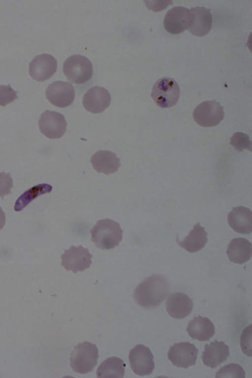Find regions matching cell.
<instances>
[{
    "mask_svg": "<svg viewBox=\"0 0 252 378\" xmlns=\"http://www.w3.org/2000/svg\"><path fill=\"white\" fill-rule=\"evenodd\" d=\"M169 289L168 283L163 276L153 275L145 279L136 286L133 298L141 307L153 308L159 305L165 300Z\"/></svg>",
    "mask_w": 252,
    "mask_h": 378,
    "instance_id": "1",
    "label": "cell"
},
{
    "mask_svg": "<svg viewBox=\"0 0 252 378\" xmlns=\"http://www.w3.org/2000/svg\"><path fill=\"white\" fill-rule=\"evenodd\" d=\"M91 233V240L96 248L108 250L119 245L123 230L118 222L106 218L98 220Z\"/></svg>",
    "mask_w": 252,
    "mask_h": 378,
    "instance_id": "2",
    "label": "cell"
},
{
    "mask_svg": "<svg viewBox=\"0 0 252 378\" xmlns=\"http://www.w3.org/2000/svg\"><path fill=\"white\" fill-rule=\"evenodd\" d=\"M70 355L71 368L74 372L81 374L91 372L96 365L99 357L96 345L87 341L79 343Z\"/></svg>",
    "mask_w": 252,
    "mask_h": 378,
    "instance_id": "3",
    "label": "cell"
},
{
    "mask_svg": "<svg viewBox=\"0 0 252 378\" xmlns=\"http://www.w3.org/2000/svg\"><path fill=\"white\" fill-rule=\"evenodd\" d=\"M180 95L178 83L173 78L164 77L158 80L153 85L151 97L157 106L169 108L175 106Z\"/></svg>",
    "mask_w": 252,
    "mask_h": 378,
    "instance_id": "4",
    "label": "cell"
},
{
    "mask_svg": "<svg viewBox=\"0 0 252 378\" xmlns=\"http://www.w3.org/2000/svg\"><path fill=\"white\" fill-rule=\"evenodd\" d=\"M63 72L69 81L77 84H84L92 77L93 64L87 57L74 55L69 57L64 61Z\"/></svg>",
    "mask_w": 252,
    "mask_h": 378,
    "instance_id": "5",
    "label": "cell"
},
{
    "mask_svg": "<svg viewBox=\"0 0 252 378\" xmlns=\"http://www.w3.org/2000/svg\"><path fill=\"white\" fill-rule=\"evenodd\" d=\"M224 116L223 107L216 100L201 102L194 108L192 113L196 123L205 127L218 126L223 120Z\"/></svg>",
    "mask_w": 252,
    "mask_h": 378,
    "instance_id": "6",
    "label": "cell"
},
{
    "mask_svg": "<svg viewBox=\"0 0 252 378\" xmlns=\"http://www.w3.org/2000/svg\"><path fill=\"white\" fill-rule=\"evenodd\" d=\"M92 257L88 249L84 248L81 245L71 246L62 254L61 265L66 271H71L74 273L83 272L90 268Z\"/></svg>",
    "mask_w": 252,
    "mask_h": 378,
    "instance_id": "7",
    "label": "cell"
},
{
    "mask_svg": "<svg viewBox=\"0 0 252 378\" xmlns=\"http://www.w3.org/2000/svg\"><path fill=\"white\" fill-rule=\"evenodd\" d=\"M67 125L64 116L54 111L46 110L38 121L40 132L49 139L61 138L66 132Z\"/></svg>",
    "mask_w": 252,
    "mask_h": 378,
    "instance_id": "8",
    "label": "cell"
},
{
    "mask_svg": "<svg viewBox=\"0 0 252 378\" xmlns=\"http://www.w3.org/2000/svg\"><path fill=\"white\" fill-rule=\"evenodd\" d=\"M128 359L132 371L138 376L149 375L155 369L154 356L150 348L143 345H137L131 349Z\"/></svg>",
    "mask_w": 252,
    "mask_h": 378,
    "instance_id": "9",
    "label": "cell"
},
{
    "mask_svg": "<svg viewBox=\"0 0 252 378\" xmlns=\"http://www.w3.org/2000/svg\"><path fill=\"white\" fill-rule=\"evenodd\" d=\"M192 23V14L188 8L175 6L168 11L163 19V26L168 33L180 34L188 30Z\"/></svg>",
    "mask_w": 252,
    "mask_h": 378,
    "instance_id": "10",
    "label": "cell"
},
{
    "mask_svg": "<svg viewBox=\"0 0 252 378\" xmlns=\"http://www.w3.org/2000/svg\"><path fill=\"white\" fill-rule=\"evenodd\" d=\"M198 352L194 344L188 342H180L170 347L167 357L173 366L187 369L195 364Z\"/></svg>",
    "mask_w": 252,
    "mask_h": 378,
    "instance_id": "11",
    "label": "cell"
},
{
    "mask_svg": "<svg viewBox=\"0 0 252 378\" xmlns=\"http://www.w3.org/2000/svg\"><path fill=\"white\" fill-rule=\"evenodd\" d=\"M48 100L53 105L59 108L67 107L73 102L75 92L72 85L62 81L53 82L45 91Z\"/></svg>",
    "mask_w": 252,
    "mask_h": 378,
    "instance_id": "12",
    "label": "cell"
},
{
    "mask_svg": "<svg viewBox=\"0 0 252 378\" xmlns=\"http://www.w3.org/2000/svg\"><path fill=\"white\" fill-rule=\"evenodd\" d=\"M57 62L52 55L42 54L35 56L29 64V74L35 81L50 79L56 72Z\"/></svg>",
    "mask_w": 252,
    "mask_h": 378,
    "instance_id": "13",
    "label": "cell"
},
{
    "mask_svg": "<svg viewBox=\"0 0 252 378\" xmlns=\"http://www.w3.org/2000/svg\"><path fill=\"white\" fill-rule=\"evenodd\" d=\"M111 101V94L105 88L94 86L84 94L82 103L87 111L96 114L103 112L109 106Z\"/></svg>",
    "mask_w": 252,
    "mask_h": 378,
    "instance_id": "14",
    "label": "cell"
},
{
    "mask_svg": "<svg viewBox=\"0 0 252 378\" xmlns=\"http://www.w3.org/2000/svg\"><path fill=\"white\" fill-rule=\"evenodd\" d=\"M193 305L192 300L187 294L180 292L170 294L165 303L167 312L176 319H182L189 315Z\"/></svg>",
    "mask_w": 252,
    "mask_h": 378,
    "instance_id": "15",
    "label": "cell"
},
{
    "mask_svg": "<svg viewBox=\"0 0 252 378\" xmlns=\"http://www.w3.org/2000/svg\"><path fill=\"white\" fill-rule=\"evenodd\" d=\"M229 357V347L223 341L215 340L206 344L201 358L207 367L214 369L225 362Z\"/></svg>",
    "mask_w": 252,
    "mask_h": 378,
    "instance_id": "16",
    "label": "cell"
},
{
    "mask_svg": "<svg viewBox=\"0 0 252 378\" xmlns=\"http://www.w3.org/2000/svg\"><path fill=\"white\" fill-rule=\"evenodd\" d=\"M192 23L188 31L193 35L202 37L207 35L212 28L213 19L210 9L205 7H191Z\"/></svg>",
    "mask_w": 252,
    "mask_h": 378,
    "instance_id": "17",
    "label": "cell"
},
{
    "mask_svg": "<svg viewBox=\"0 0 252 378\" xmlns=\"http://www.w3.org/2000/svg\"><path fill=\"white\" fill-rule=\"evenodd\" d=\"M227 222L234 231L242 234H249L252 232V211L242 206L233 207L228 213Z\"/></svg>",
    "mask_w": 252,
    "mask_h": 378,
    "instance_id": "18",
    "label": "cell"
},
{
    "mask_svg": "<svg viewBox=\"0 0 252 378\" xmlns=\"http://www.w3.org/2000/svg\"><path fill=\"white\" fill-rule=\"evenodd\" d=\"M90 161L95 171L106 175L116 172L121 166L120 158L115 153L110 151L96 152L92 157Z\"/></svg>",
    "mask_w": 252,
    "mask_h": 378,
    "instance_id": "19",
    "label": "cell"
},
{
    "mask_svg": "<svg viewBox=\"0 0 252 378\" xmlns=\"http://www.w3.org/2000/svg\"><path fill=\"white\" fill-rule=\"evenodd\" d=\"M193 340L199 341H209L215 334V325L207 317L194 316L188 324L186 329Z\"/></svg>",
    "mask_w": 252,
    "mask_h": 378,
    "instance_id": "20",
    "label": "cell"
},
{
    "mask_svg": "<svg viewBox=\"0 0 252 378\" xmlns=\"http://www.w3.org/2000/svg\"><path fill=\"white\" fill-rule=\"evenodd\" d=\"M177 244L190 253L196 252L202 250L207 242V233L199 222L196 223L188 235L180 241L177 236Z\"/></svg>",
    "mask_w": 252,
    "mask_h": 378,
    "instance_id": "21",
    "label": "cell"
},
{
    "mask_svg": "<svg viewBox=\"0 0 252 378\" xmlns=\"http://www.w3.org/2000/svg\"><path fill=\"white\" fill-rule=\"evenodd\" d=\"M226 254L233 263L242 264L250 259L252 254L251 243L244 238H235L229 242Z\"/></svg>",
    "mask_w": 252,
    "mask_h": 378,
    "instance_id": "22",
    "label": "cell"
},
{
    "mask_svg": "<svg viewBox=\"0 0 252 378\" xmlns=\"http://www.w3.org/2000/svg\"><path fill=\"white\" fill-rule=\"evenodd\" d=\"M126 364L117 357H111L103 361L98 366L96 374L97 378H123Z\"/></svg>",
    "mask_w": 252,
    "mask_h": 378,
    "instance_id": "23",
    "label": "cell"
},
{
    "mask_svg": "<svg viewBox=\"0 0 252 378\" xmlns=\"http://www.w3.org/2000/svg\"><path fill=\"white\" fill-rule=\"evenodd\" d=\"M52 190V187L45 183L32 187L25 191L17 199L15 203L14 210L17 212L21 211L37 196L46 193H50Z\"/></svg>",
    "mask_w": 252,
    "mask_h": 378,
    "instance_id": "24",
    "label": "cell"
},
{
    "mask_svg": "<svg viewBox=\"0 0 252 378\" xmlns=\"http://www.w3.org/2000/svg\"><path fill=\"white\" fill-rule=\"evenodd\" d=\"M216 378H245V372L239 364L230 363L220 368L216 373Z\"/></svg>",
    "mask_w": 252,
    "mask_h": 378,
    "instance_id": "25",
    "label": "cell"
},
{
    "mask_svg": "<svg viewBox=\"0 0 252 378\" xmlns=\"http://www.w3.org/2000/svg\"><path fill=\"white\" fill-rule=\"evenodd\" d=\"M230 144L239 152L244 149L252 151V141L249 139V136L244 133L236 132L230 138Z\"/></svg>",
    "mask_w": 252,
    "mask_h": 378,
    "instance_id": "26",
    "label": "cell"
},
{
    "mask_svg": "<svg viewBox=\"0 0 252 378\" xmlns=\"http://www.w3.org/2000/svg\"><path fill=\"white\" fill-rule=\"evenodd\" d=\"M17 92L10 85L0 86V106L5 107L18 98Z\"/></svg>",
    "mask_w": 252,
    "mask_h": 378,
    "instance_id": "27",
    "label": "cell"
},
{
    "mask_svg": "<svg viewBox=\"0 0 252 378\" xmlns=\"http://www.w3.org/2000/svg\"><path fill=\"white\" fill-rule=\"evenodd\" d=\"M240 345L243 352L248 356H252V325L247 326L240 337Z\"/></svg>",
    "mask_w": 252,
    "mask_h": 378,
    "instance_id": "28",
    "label": "cell"
},
{
    "mask_svg": "<svg viewBox=\"0 0 252 378\" xmlns=\"http://www.w3.org/2000/svg\"><path fill=\"white\" fill-rule=\"evenodd\" d=\"M13 181L9 173L0 172V197H3L11 193Z\"/></svg>",
    "mask_w": 252,
    "mask_h": 378,
    "instance_id": "29",
    "label": "cell"
},
{
    "mask_svg": "<svg viewBox=\"0 0 252 378\" xmlns=\"http://www.w3.org/2000/svg\"><path fill=\"white\" fill-rule=\"evenodd\" d=\"M6 222L5 214L0 206V230L4 227Z\"/></svg>",
    "mask_w": 252,
    "mask_h": 378,
    "instance_id": "30",
    "label": "cell"
}]
</instances>
